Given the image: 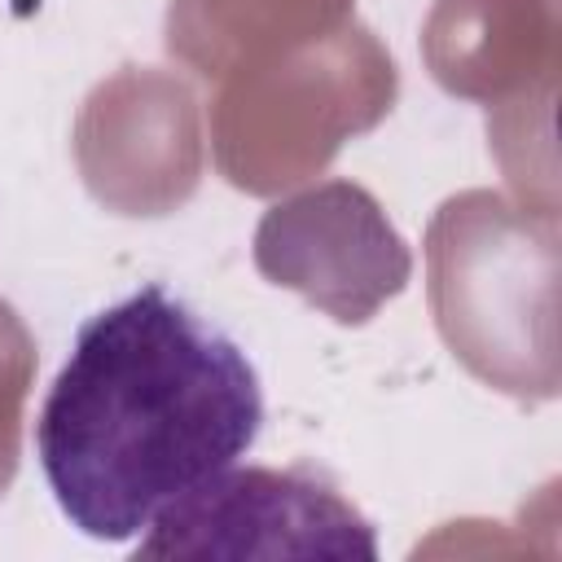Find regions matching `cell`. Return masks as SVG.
Returning a JSON list of instances; mask_svg holds the SVG:
<instances>
[{"mask_svg": "<svg viewBox=\"0 0 562 562\" xmlns=\"http://www.w3.org/2000/svg\"><path fill=\"white\" fill-rule=\"evenodd\" d=\"M259 426L263 391L246 351L149 281L79 325L31 439L66 522L123 544L237 465Z\"/></svg>", "mask_w": 562, "mask_h": 562, "instance_id": "cell-1", "label": "cell"}, {"mask_svg": "<svg viewBox=\"0 0 562 562\" xmlns=\"http://www.w3.org/2000/svg\"><path fill=\"white\" fill-rule=\"evenodd\" d=\"M136 558H378V540L321 474L228 465L167 505Z\"/></svg>", "mask_w": 562, "mask_h": 562, "instance_id": "cell-2", "label": "cell"}]
</instances>
